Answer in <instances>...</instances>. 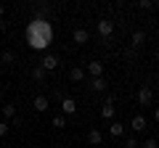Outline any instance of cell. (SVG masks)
<instances>
[{"instance_id":"cell-1","label":"cell","mask_w":159,"mask_h":148,"mask_svg":"<svg viewBox=\"0 0 159 148\" xmlns=\"http://www.w3.org/2000/svg\"><path fill=\"white\" fill-rule=\"evenodd\" d=\"M53 42V24L48 21L45 16H34L32 21L27 24V45L32 50H45L48 53V45Z\"/></svg>"},{"instance_id":"cell-2","label":"cell","mask_w":159,"mask_h":148,"mask_svg":"<svg viewBox=\"0 0 159 148\" xmlns=\"http://www.w3.org/2000/svg\"><path fill=\"white\" fill-rule=\"evenodd\" d=\"M96 32H98V37H101V40H111V34H114V21H111V19H98Z\"/></svg>"},{"instance_id":"cell-3","label":"cell","mask_w":159,"mask_h":148,"mask_svg":"<svg viewBox=\"0 0 159 148\" xmlns=\"http://www.w3.org/2000/svg\"><path fill=\"white\" fill-rule=\"evenodd\" d=\"M135 98H138V106H154V87L151 85H141Z\"/></svg>"},{"instance_id":"cell-4","label":"cell","mask_w":159,"mask_h":148,"mask_svg":"<svg viewBox=\"0 0 159 148\" xmlns=\"http://www.w3.org/2000/svg\"><path fill=\"white\" fill-rule=\"evenodd\" d=\"M58 63H61V61H58V56H56V53H45V56H43V61H40L37 66H43L45 72H56V69H58Z\"/></svg>"},{"instance_id":"cell-5","label":"cell","mask_w":159,"mask_h":148,"mask_svg":"<svg viewBox=\"0 0 159 148\" xmlns=\"http://www.w3.org/2000/svg\"><path fill=\"white\" fill-rule=\"evenodd\" d=\"M61 114H64V116H72V114H77V101H74V98L61 95Z\"/></svg>"},{"instance_id":"cell-6","label":"cell","mask_w":159,"mask_h":148,"mask_svg":"<svg viewBox=\"0 0 159 148\" xmlns=\"http://www.w3.org/2000/svg\"><path fill=\"white\" fill-rule=\"evenodd\" d=\"M85 74L90 77V80H96V77H103V63H101V61H88Z\"/></svg>"},{"instance_id":"cell-7","label":"cell","mask_w":159,"mask_h":148,"mask_svg":"<svg viewBox=\"0 0 159 148\" xmlns=\"http://www.w3.org/2000/svg\"><path fill=\"white\" fill-rule=\"evenodd\" d=\"M32 108L37 111V114H45L48 108H51V101H48V95H34V101H32Z\"/></svg>"},{"instance_id":"cell-8","label":"cell","mask_w":159,"mask_h":148,"mask_svg":"<svg viewBox=\"0 0 159 148\" xmlns=\"http://www.w3.org/2000/svg\"><path fill=\"white\" fill-rule=\"evenodd\" d=\"M114 114H117V106H114V98H106V103L101 106V116L106 122H111L114 119Z\"/></svg>"},{"instance_id":"cell-9","label":"cell","mask_w":159,"mask_h":148,"mask_svg":"<svg viewBox=\"0 0 159 148\" xmlns=\"http://www.w3.org/2000/svg\"><path fill=\"white\" fill-rule=\"evenodd\" d=\"M88 40H90V32H88V29L77 27V29L72 32V42H74V45H85Z\"/></svg>"},{"instance_id":"cell-10","label":"cell","mask_w":159,"mask_h":148,"mask_svg":"<svg viewBox=\"0 0 159 148\" xmlns=\"http://www.w3.org/2000/svg\"><path fill=\"white\" fill-rule=\"evenodd\" d=\"M0 114H3V122H11V119H16L19 108L13 106V103H3V106H0Z\"/></svg>"},{"instance_id":"cell-11","label":"cell","mask_w":159,"mask_h":148,"mask_svg":"<svg viewBox=\"0 0 159 148\" xmlns=\"http://www.w3.org/2000/svg\"><path fill=\"white\" fill-rule=\"evenodd\" d=\"M106 87H109L106 77H96V80H90V90L93 93H106Z\"/></svg>"},{"instance_id":"cell-12","label":"cell","mask_w":159,"mask_h":148,"mask_svg":"<svg viewBox=\"0 0 159 148\" xmlns=\"http://www.w3.org/2000/svg\"><path fill=\"white\" fill-rule=\"evenodd\" d=\"M143 42H146V32H143V29H135V32H133V37H130L133 50H135V48H143Z\"/></svg>"},{"instance_id":"cell-13","label":"cell","mask_w":159,"mask_h":148,"mask_svg":"<svg viewBox=\"0 0 159 148\" xmlns=\"http://www.w3.org/2000/svg\"><path fill=\"white\" fill-rule=\"evenodd\" d=\"M146 124H148V122H146V116H143V114H135V116H133V122H130L133 132H143V130H146Z\"/></svg>"},{"instance_id":"cell-14","label":"cell","mask_w":159,"mask_h":148,"mask_svg":"<svg viewBox=\"0 0 159 148\" xmlns=\"http://www.w3.org/2000/svg\"><path fill=\"white\" fill-rule=\"evenodd\" d=\"M85 77H88V74H85L82 66H72V69H69V80H72V82H85Z\"/></svg>"},{"instance_id":"cell-15","label":"cell","mask_w":159,"mask_h":148,"mask_svg":"<svg viewBox=\"0 0 159 148\" xmlns=\"http://www.w3.org/2000/svg\"><path fill=\"white\" fill-rule=\"evenodd\" d=\"M101 140H103L101 130H96V127H90V130H88V143H90V146H101Z\"/></svg>"},{"instance_id":"cell-16","label":"cell","mask_w":159,"mask_h":148,"mask_svg":"<svg viewBox=\"0 0 159 148\" xmlns=\"http://www.w3.org/2000/svg\"><path fill=\"white\" fill-rule=\"evenodd\" d=\"M125 130H127V127L122 124V122H111V127H109L111 137H122V135H125Z\"/></svg>"},{"instance_id":"cell-17","label":"cell","mask_w":159,"mask_h":148,"mask_svg":"<svg viewBox=\"0 0 159 148\" xmlns=\"http://www.w3.org/2000/svg\"><path fill=\"white\" fill-rule=\"evenodd\" d=\"M0 63L13 66V63H16V53H13V50H3V56H0Z\"/></svg>"},{"instance_id":"cell-18","label":"cell","mask_w":159,"mask_h":148,"mask_svg":"<svg viewBox=\"0 0 159 148\" xmlns=\"http://www.w3.org/2000/svg\"><path fill=\"white\" fill-rule=\"evenodd\" d=\"M45 77H48V72H45L43 66H34V69H32V80H34V82H45Z\"/></svg>"},{"instance_id":"cell-19","label":"cell","mask_w":159,"mask_h":148,"mask_svg":"<svg viewBox=\"0 0 159 148\" xmlns=\"http://www.w3.org/2000/svg\"><path fill=\"white\" fill-rule=\"evenodd\" d=\"M51 124L56 127V130H64V127H66V116H64V114H56V116L51 119Z\"/></svg>"},{"instance_id":"cell-20","label":"cell","mask_w":159,"mask_h":148,"mask_svg":"<svg viewBox=\"0 0 159 148\" xmlns=\"http://www.w3.org/2000/svg\"><path fill=\"white\" fill-rule=\"evenodd\" d=\"M138 8H141V11H154L157 3H154V0H138Z\"/></svg>"},{"instance_id":"cell-21","label":"cell","mask_w":159,"mask_h":148,"mask_svg":"<svg viewBox=\"0 0 159 148\" xmlns=\"http://www.w3.org/2000/svg\"><path fill=\"white\" fill-rule=\"evenodd\" d=\"M141 148H159V143L154 140V137H148V140H143V143H141Z\"/></svg>"},{"instance_id":"cell-22","label":"cell","mask_w":159,"mask_h":148,"mask_svg":"<svg viewBox=\"0 0 159 148\" xmlns=\"http://www.w3.org/2000/svg\"><path fill=\"white\" fill-rule=\"evenodd\" d=\"M8 130H11V124L0 119V137H6V135H8Z\"/></svg>"},{"instance_id":"cell-23","label":"cell","mask_w":159,"mask_h":148,"mask_svg":"<svg viewBox=\"0 0 159 148\" xmlns=\"http://www.w3.org/2000/svg\"><path fill=\"white\" fill-rule=\"evenodd\" d=\"M125 148H141V143H138L135 137H127V140H125Z\"/></svg>"},{"instance_id":"cell-24","label":"cell","mask_w":159,"mask_h":148,"mask_svg":"<svg viewBox=\"0 0 159 148\" xmlns=\"http://www.w3.org/2000/svg\"><path fill=\"white\" fill-rule=\"evenodd\" d=\"M6 29H8V21H6V19H0V32H6Z\"/></svg>"},{"instance_id":"cell-25","label":"cell","mask_w":159,"mask_h":148,"mask_svg":"<svg viewBox=\"0 0 159 148\" xmlns=\"http://www.w3.org/2000/svg\"><path fill=\"white\" fill-rule=\"evenodd\" d=\"M154 122H157V124H159V106L154 108Z\"/></svg>"},{"instance_id":"cell-26","label":"cell","mask_w":159,"mask_h":148,"mask_svg":"<svg viewBox=\"0 0 159 148\" xmlns=\"http://www.w3.org/2000/svg\"><path fill=\"white\" fill-rule=\"evenodd\" d=\"M0 19H6V8L3 6H0Z\"/></svg>"},{"instance_id":"cell-27","label":"cell","mask_w":159,"mask_h":148,"mask_svg":"<svg viewBox=\"0 0 159 148\" xmlns=\"http://www.w3.org/2000/svg\"><path fill=\"white\" fill-rule=\"evenodd\" d=\"M154 58H157V61H159V50H157V53H154Z\"/></svg>"},{"instance_id":"cell-28","label":"cell","mask_w":159,"mask_h":148,"mask_svg":"<svg viewBox=\"0 0 159 148\" xmlns=\"http://www.w3.org/2000/svg\"><path fill=\"white\" fill-rule=\"evenodd\" d=\"M0 106H3V93H0Z\"/></svg>"}]
</instances>
